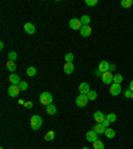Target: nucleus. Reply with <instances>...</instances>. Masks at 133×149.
Wrapping results in <instances>:
<instances>
[{"mask_svg":"<svg viewBox=\"0 0 133 149\" xmlns=\"http://www.w3.org/2000/svg\"><path fill=\"white\" fill-rule=\"evenodd\" d=\"M45 112H47V115L53 116V115H56V112H57V108H56L53 104H51V105H47V107H45Z\"/></svg>","mask_w":133,"mask_h":149,"instance_id":"f3484780","label":"nucleus"},{"mask_svg":"<svg viewBox=\"0 0 133 149\" xmlns=\"http://www.w3.org/2000/svg\"><path fill=\"white\" fill-rule=\"evenodd\" d=\"M24 107H25V108H27V109H31L32 107H33V104H32V101H25Z\"/></svg>","mask_w":133,"mask_h":149,"instance_id":"72a5a7b5","label":"nucleus"},{"mask_svg":"<svg viewBox=\"0 0 133 149\" xmlns=\"http://www.w3.org/2000/svg\"><path fill=\"white\" fill-rule=\"evenodd\" d=\"M8 81L12 84V85H19V84L22 83V80H20V77H19V74H16V73L9 74V76H8Z\"/></svg>","mask_w":133,"mask_h":149,"instance_id":"1a4fd4ad","label":"nucleus"},{"mask_svg":"<svg viewBox=\"0 0 133 149\" xmlns=\"http://www.w3.org/2000/svg\"><path fill=\"white\" fill-rule=\"evenodd\" d=\"M113 76H115V74L109 71L105 72V73H102V76H101L102 83L107 84V85H112V84H113Z\"/></svg>","mask_w":133,"mask_h":149,"instance_id":"7ed1b4c3","label":"nucleus"},{"mask_svg":"<svg viewBox=\"0 0 133 149\" xmlns=\"http://www.w3.org/2000/svg\"><path fill=\"white\" fill-rule=\"evenodd\" d=\"M19 87H20V89L22 91H27L28 89V83L27 81H22V83L19 84Z\"/></svg>","mask_w":133,"mask_h":149,"instance_id":"7c9ffc66","label":"nucleus"},{"mask_svg":"<svg viewBox=\"0 0 133 149\" xmlns=\"http://www.w3.org/2000/svg\"><path fill=\"white\" fill-rule=\"evenodd\" d=\"M0 149H3V148H0Z\"/></svg>","mask_w":133,"mask_h":149,"instance_id":"37998d69","label":"nucleus"},{"mask_svg":"<svg viewBox=\"0 0 133 149\" xmlns=\"http://www.w3.org/2000/svg\"><path fill=\"white\" fill-rule=\"evenodd\" d=\"M93 130H95V132H96L97 134H105L107 128L104 127L102 124H96L95 127H93Z\"/></svg>","mask_w":133,"mask_h":149,"instance_id":"2eb2a0df","label":"nucleus"},{"mask_svg":"<svg viewBox=\"0 0 133 149\" xmlns=\"http://www.w3.org/2000/svg\"><path fill=\"white\" fill-rule=\"evenodd\" d=\"M39 101H40V104H43V105H51L53 101V96L51 95L49 92H43L40 95V97H39Z\"/></svg>","mask_w":133,"mask_h":149,"instance_id":"f257e3e1","label":"nucleus"},{"mask_svg":"<svg viewBox=\"0 0 133 149\" xmlns=\"http://www.w3.org/2000/svg\"><path fill=\"white\" fill-rule=\"evenodd\" d=\"M22 92V89H20V87L19 85H11V87L8 88V95L11 97H16L19 96V93Z\"/></svg>","mask_w":133,"mask_h":149,"instance_id":"0eeeda50","label":"nucleus"},{"mask_svg":"<svg viewBox=\"0 0 133 149\" xmlns=\"http://www.w3.org/2000/svg\"><path fill=\"white\" fill-rule=\"evenodd\" d=\"M109 124H111V123H109V121L107 120V118H105V120H104V121H102V125H104V127H105V128H108V127H109Z\"/></svg>","mask_w":133,"mask_h":149,"instance_id":"f704fd0d","label":"nucleus"},{"mask_svg":"<svg viewBox=\"0 0 133 149\" xmlns=\"http://www.w3.org/2000/svg\"><path fill=\"white\" fill-rule=\"evenodd\" d=\"M69 27H71L72 29H75V31H80L81 27H83V24H81L80 19L73 17V19H71V20H69Z\"/></svg>","mask_w":133,"mask_h":149,"instance_id":"39448f33","label":"nucleus"},{"mask_svg":"<svg viewBox=\"0 0 133 149\" xmlns=\"http://www.w3.org/2000/svg\"><path fill=\"white\" fill-rule=\"evenodd\" d=\"M80 22H81V24H83V25H89L91 17L88 15H83V16H81V19H80Z\"/></svg>","mask_w":133,"mask_h":149,"instance_id":"aec40b11","label":"nucleus"},{"mask_svg":"<svg viewBox=\"0 0 133 149\" xmlns=\"http://www.w3.org/2000/svg\"><path fill=\"white\" fill-rule=\"evenodd\" d=\"M0 49H4V43H3V41L0 43Z\"/></svg>","mask_w":133,"mask_h":149,"instance_id":"58836bf2","label":"nucleus"},{"mask_svg":"<svg viewBox=\"0 0 133 149\" xmlns=\"http://www.w3.org/2000/svg\"><path fill=\"white\" fill-rule=\"evenodd\" d=\"M31 128L33 130H37V129H40L41 128V125H43V118L40 117V116H37V115H35V116H32L31 117Z\"/></svg>","mask_w":133,"mask_h":149,"instance_id":"f03ea898","label":"nucleus"},{"mask_svg":"<svg viewBox=\"0 0 133 149\" xmlns=\"http://www.w3.org/2000/svg\"><path fill=\"white\" fill-rule=\"evenodd\" d=\"M107 120H108L109 123H115V121L117 120V116H116L115 113H109V115L107 116Z\"/></svg>","mask_w":133,"mask_h":149,"instance_id":"a878e982","label":"nucleus"},{"mask_svg":"<svg viewBox=\"0 0 133 149\" xmlns=\"http://www.w3.org/2000/svg\"><path fill=\"white\" fill-rule=\"evenodd\" d=\"M91 33H92V28H91V25H83L80 29V35L83 37H88L91 36Z\"/></svg>","mask_w":133,"mask_h":149,"instance_id":"6e6552de","label":"nucleus"},{"mask_svg":"<svg viewBox=\"0 0 133 149\" xmlns=\"http://www.w3.org/2000/svg\"><path fill=\"white\" fill-rule=\"evenodd\" d=\"M73 59H75L73 53H67V55H65V63H72Z\"/></svg>","mask_w":133,"mask_h":149,"instance_id":"c85d7f7f","label":"nucleus"},{"mask_svg":"<svg viewBox=\"0 0 133 149\" xmlns=\"http://www.w3.org/2000/svg\"><path fill=\"white\" fill-rule=\"evenodd\" d=\"M16 59H17V53H16V52H13V51H12V52L8 53V60H9V61H15Z\"/></svg>","mask_w":133,"mask_h":149,"instance_id":"bb28decb","label":"nucleus"},{"mask_svg":"<svg viewBox=\"0 0 133 149\" xmlns=\"http://www.w3.org/2000/svg\"><path fill=\"white\" fill-rule=\"evenodd\" d=\"M87 97H88V100H96L97 99V92L96 91H89L88 95H87Z\"/></svg>","mask_w":133,"mask_h":149,"instance_id":"b1692460","label":"nucleus"},{"mask_svg":"<svg viewBox=\"0 0 133 149\" xmlns=\"http://www.w3.org/2000/svg\"><path fill=\"white\" fill-rule=\"evenodd\" d=\"M105 136L108 137V139H113V137H115V129H112V128H107Z\"/></svg>","mask_w":133,"mask_h":149,"instance_id":"5701e85b","label":"nucleus"},{"mask_svg":"<svg viewBox=\"0 0 133 149\" xmlns=\"http://www.w3.org/2000/svg\"><path fill=\"white\" fill-rule=\"evenodd\" d=\"M36 68L35 67H28L27 68V76H29V77H33L35 74H36Z\"/></svg>","mask_w":133,"mask_h":149,"instance_id":"412c9836","label":"nucleus"},{"mask_svg":"<svg viewBox=\"0 0 133 149\" xmlns=\"http://www.w3.org/2000/svg\"><path fill=\"white\" fill-rule=\"evenodd\" d=\"M113 83L121 84L123 83V76H121V74H115V76H113Z\"/></svg>","mask_w":133,"mask_h":149,"instance_id":"cd10ccee","label":"nucleus"},{"mask_svg":"<svg viewBox=\"0 0 133 149\" xmlns=\"http://www.w3.org/2000/svg\"><path fill=\"white\" fill-rule=\"evenodd\" d=\"M109 64H111V63H108V61H101L99 64V67H97V69H99L101 73H105V72L109 71Z\"/></svg>","mask_w":133,"mask_h":149,"instance_id":"ddd939ff","label":"nucleus"},{"mask_svg":"<svg viewBox=\"0 0 133 149\" xmlns=\"http://www.w3.org/2000/svg\"><path fill=\"white\" fill-rule=\"evenodd\" d=\"M89 91H91V88H89V84L88 83H81L80 85H79V92H80V95H88Z\"/></svg>","mask_w":133,"mask_h":149,"instance_id":"9b49d317","label":"nucleus"},{"mask_svg":"<svg viewBox=\"0 0 133 149\" xmlns=\"http://www.w3.org/2000/svg\"><path fill=\"white\" fill-rule=\"evenodd\" d=\"M75 71V65L72 64V63H65L64 64V72L67 74H72Z\"/></svg>","mask_w":133,"mask_h":149,"instance_id":"dca6fc26","label":"nucleus"},{"mask_svg":"<svg viewBox=\"0 0 133 149\" xmlns=\"http://www.w3.org/2000/svg\"><path fill=\"white\" fill-rule=\"evenodd\" d=\"M129 89H130V91H132V92H133V80L130 81V84H129Z\"/></svg>","mask_w":133,"mask_h":149,"instance_id":"e433bc0d","label":"nucleus"},{"mask_svg":"<svg viewBox=\"0 0 133 149\" xmlns=\"http://www.w3.org/2000/svg\"><path fill=\"white\" fill-rule=\"evenodd\" d=\"M24 31L27 32L28 35H33L35 31H36V28H35V25L32 24V23H25L24 24Z\"/></svg>","mask_w":133,"mask_h":149,"instance_id":"4468645a","label":"nucleus"},{"mask_svg":"<svg viewBox=\"0 0 133 149\" xmlns=\"http://www.w3.org/2000/svg\"><path fill=\"white\" fill-rule=\"evenodd\" d=\"M16 68H17V67H16V64H15V61H7V69H8V71H11V72H15L16 71Z\"/></svg>","mask_w":133,"mask_h":149,"instance_id":"6ab92c4d","label":"nucleus"},{"mask_svg":"<svg viewBox=\"0 0 133 149\" xmlns=\"http://www.w3.org/2000/svg\"><path fill=\"white\" fill-rule=\"evenodd\" d=\"M85 137H87V140L89 141V143H92V144L95 143L96 140H99V139H97V133L93 129L89 130V132H87V136H85Z\"/></svg>","mask_w":133,"mask_h":149,"instance_id":"f8f14e48","label":"nucleus"},{"mask_svg":"<svg viewBox=\"0 0 133 149\" xmlns=\"http://www.w3.org/2000/svg\"><path fill=\"white\" fill-rule=\"evenodd\" d=\"M121 7H124V8L132 7V0H121Z\"/></svg>","mask_w":133,"mask_h":149,"instance_id":"393cba45","label":"nucleus"},{"mask_svg":"<svg viewBox=\"0 0 133 149\" xmlns=\"http://www.w3.org/2000/svg\"><path fill=\"white\" fill-rule=\"evenodd\" d=\"M53 139H55V132H53V130H48V132L44 134V140H45V141H52Z\"/></svg>","mask_w":133,"mask_h":149,"instance_id":"a211bd4d","label":"nucleus"},{"mask_svg":"<svg viewBox=\"0 0 133 149\" xmlns=\"http://www.w3.org/2000/svg\"><path fill=\"white\" fill-rule=\"evenodd\" d=\"M95 74H96V76H100V77H101V76H102V73L99 71V69H96V71H95Z\"/></svg>","mask_w":133,"mask_h":149,"instance_id":"c9c22d12","label":"nucleus"},{"mask_svg":"<svg viewBox=\"0 0 133 149\" xmlns=\"http://www.w3.org/2000/svg\"><path fill=\"white\" fill-rule=\"evenodd\" d=\"M109 93H111L112 96H118L121 93V85L120 84H116V83L109 85Z\"/></svg>","mask_w":133,"mask_h":149,"instance_id":"423d86ee","label":"nucleus"},{"mask_svg":"<svg viewBox=\"0 0 133 149\" xmlns=\"http://www.w3.org/2000/svg\"><path fill=\"white\" fill-rule=\"evenodd\" d=\"M132 6H133V0H132Z\"/></svg>","mask_w":133,"mask_h":149,"instance_id":"79ce46f5","label":"nucleus"},{"mask_svg":"<svg viewBox=\"0 0 133 149\" xmlns=\"http://www.w3.org/2000/svg\"><path fill=\"white\" fill-rule=\"evenodd\" d=\"M85 4L89 7H93V6H97L99 4V0H85Z\"/></svg>","mask_w":133,"mask_h":149,"instance_id":"c756f323","label":"nucleus"},{"mask_svg":"<svg viewBox=\"0 0 133 149\" xmlns=\"http://www.w3.org/2000/svg\"><path fill=\"white\" fill-rule=\"evenodd\" d=\"M132 91H130V89H127V91H125V92H124V96L125 97H127V99H132Z\"/></svg>","mask_w":133,"mask_h":149,"instance_id":"2f4dec72","label":"nucleus"},{"mask_svg":"<svg viewBox=\"0 0 133 149\" xmlns=\"http://www.w3.org/2000/svg\"><path fill=\"white\" fill-rule=\"evenodd\" d=\"M132 100H133V93H132Z\"/></svg>","mask_w":133,"mask_h":149,"instance_id":"a19ab883","label":"nucleus"},{"mask_svg":"<svg viewBox=\"0 0 133 149\" xmlns=\"http://www.w3.org/2000/svg\"><path fill=\"white\" fill-rule=\"evenodd\" d=\"M83 149H89V148H87V146H84V148Z\"/></svg>","mask_w":133,"mask_h":149,"instance_id":"ea45409f","label":"nucleus"},{"mask_svg":"<svg viewBox=\"0 0 133 149\" xmlns=\"http://www.w3.org/2000/svg\"><path fill=\"white\" fill-rule=\"evenodd\" d=\"M93 117H95V121H96L97 124H102V121L107 118V116H104V113H102V112L97 111V112H95Z\"/></svg>","mask_w":133,"mask_h":149,"instance_id":"9d476101","label":"nucleus"},{"mask_svg":"<svg viewBox=\"0 0 133 149\" xmlns=\"http://www.w3.org/2000/svg\"><path fill=\"white\" fill-rule=\"evenodd\" d=\"M93 149H104V143H102L101 140H96L93 143Z\"/></svg>","mask_w":133,"mask_h":149,"instance_id":"4be33fe9","label":"nucleus"},{"mask_svg":"<svg viewBox=\"0 0 133 149\" xmlns=\"http://www.w3.org/2000/svg\"><path fill=\"white\" fill-rule=\"evenodd\" d=\"M19 104H20V105H24L25 101H24V100H19Z\"/></svg>","mask_w":133,"mask_h":149,"instance_id":"4c0bfd02","label":"nucleus"},{"mask_svg":"<svg viewBox=\"0 0 133 149\" xmlns=\"http://www.w3.org/2000/svg\"><path fill=\"white\" fill-rule=\"evenodd\" d=\"M88 101H89V100H88L87 95H80V96L76 97V105L80 107V108H84V107H87Z\"/></svg>","mask_w":133,"mask_h":149,"instance_id":"20e7f679","label":"nucleus"},{"mask_svg":"<svg viewBox=\"0 0 133 149\" xmlns=\"http://www.w3.org/2000/svg\"><path fill=\"white\" fill-rule=\"evenodd\" d=\"M116 71V64L115 63H111L109 64V72H115Z\"/></svg>","mask_w":133,"mask_h":149,"instance_id":"473e14b6","label":"nucleus"}]
</instances>
